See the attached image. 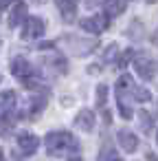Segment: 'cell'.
Returning <instances> with one entry per match:
<instances>
[{
  "instance_id": "cell-1",
  "label": "cell",
  "mask_w": 158,
  "mask_h": 161,
  "mask_svg": "<svg viewBox=\"0 0 158 161\" xmlns=\"http://www.w3.org/2000/svg\"><path fill=\"white\" fill-rule=\"evenodd\" d=\"M44 143H46V152L48 157H70L79 150V143L77 139L68 132V130H53L44 137Z\"/></svg>"
},
{
  "instance_id": "cell-2",
  "label": "cell",
  "mask_w": 158,
  "mask_h": 161,
  "mask_svg": "<svg viewBox=\"0 0 158 161\" xmlns=\"http://www.w3.org/2000/svg\"><path fill=\"white\" fill-rule=\"evenodd\" d=\"M116 104H119V110H121V117L123 119H132L134 117V108L130 104V97H132V91H134V82L130 75H121L116 80ZM134 99V97H132Z\"/></svg>"
},
{
  "instance_id": "cell-3",
  "label": "cell",
  "mask_w": 158,
  "mask_h": 161,
  "mask_svg": "<svg viewBox=\"0 0 158 161\" xmlns=\"http://www.w3.org/2000/svg\"><path fill=\"white\" fill-rule=\"evenodd\" d=\"M16 106H18V93H13V91H3L0 93V119L5 124L13 121Z\"/></svg>"
},
{
  "instance_id": "cell-4",
  "label": "cell",
  "mask_w": 158,
  "mask_h": 161,
  "mask_svg": "<svg viewBox=\"0 0 158 161\" xmlns=\"http://www.w3.org/2000/svg\"><path fill=\"white\" fill-rule=\"evenodd\" d=\"M64 44L73 55H88L97 49V40H84V38H77V36L64 38Z\"/></svg>"
},
{
  "instance_id": "cell-5",
  "label": "cell",
  "mask_w": 158,
  "mask_h": 161,
  "mask_svg": "<svg viewBox=\"0 0 158 161\" xmlns=\"http://www.w3.org/2000/svg\"><path fill=\"white\" fill-rule=\"evenodd\" d=\"M134 69H136L138 77H143V80H154V60H151L149 53H145V51L134 53Z\"/></svg>"
},
{
  "instance_id": "cell-6",
  "label": "cell",
  "mask_w": 158,
  "mask_h": 161,
  "mask_svg": "<svg viewBox=\"0 0 158 161\" xmlns=\"http://www.w3.org/2000/svg\"><path fill=\"white\" fill-rule=\"evenodd\" d=\"M110 18L105 16V14H101V16H90V18H84L81 22H79V27L86 31V33H92V36H99V33H103L110 25Z\"/></svg>"
},
{
  "instance_id": "cell-7",
  "label": "cell",
  "mask_w": 158,
  "mask_h": 161,
  "mask_svg": "<svg viewBox=\"0 0 158 161\" xmlns=\"http://www.w3.org/2000/svg\"><path fill=\"white\" fill-rule=\"evenodd\" d=\"M46 31V25L42 18L33 16V18H27V22L22 25V40H38L42 38Z\"/></svg>"
},
{
  "instance_id": "cell-8",
  "label": "cell",
  "mask_w": 158,
  "mask_h": 161,
  "mask_svg": "<svg viewBox=\"0 0 158 161\" xmlns=\"http://www.w3.org/2000/svg\"><path fill=\"white\" fill-rule=\"evenodd\" d=\"M9 69H11V73H13L18 80H22V82H29V77L33 75V66H31V62L24 60V58H20V55L11 60Z\"/></svg>"
},
{
  "instance_id": "cell-9",
  "label": "cell",
  "mask_w": 158,
  "mask_h": 161,
  "mask_svg": "<svg viewBox=\"0 0 158 161\" xmlns=\"http://www.w3.org/2000/svg\"><path fill=\"white\" fill-rule=\"evenodd\" d=\"M116 141H119L121 150L127 152V154L136 152V148H138V137H136L132 130H127V128H121V130L116 132Z\"/></svg>"
},
{
  "instance_id": "cell-10",
  "label": "cell",
  "mask_w": 158,
  "mask_h": 161,
  "mask_svg": "<svg viewBox=\"0 0 158 161\" xmlns=\"http://www.w3.org/2000/svg\"><path fill=\"white\" fill-rule=\"evenodd\" d=\"M75 128H79L84 132H90L94 128V113L90 108H81L75 117Z\"/></svg>"
},
{
  "instance_id": "cell-11",
  "label": "cell",
  "mask_w": 158,
  "mask_h": 161,
  "mask_svg": "<svg viewBox=\"0 0 158 161\" xmlns=\"http://www.w3.org/2000/svg\"><path fill=\"white\" fill-rule=\"evenodd\" d=\"M38 146H40V139H38L35 135H31V132H24V135L18 137V148H20V152L27 154V157H29V154H35Z\"/></svg>"
},
{
  "instance_id": "cell-12",
  "label": "cell",
  "mask_w": 158,
  "mask_h": 161,
  "mask_svg": "<svg viewBox=\"0 0 158 161\" xmlns=\"http://www.w3.org/2000/svg\"><path fill=\"white\" fill-rule=\"evenodd\" d=\"M27 18H29V14H27V5H24V3H16V5L11 7V14H9V27L16 29V27L24 25Z\"/></svg>"
},
{
  "instance_id": "cell-13",
  "label": "cell",
  "mask_w": 158,
  "mask_h": 161,
  "mask_svg": "<svg viewBox=\"0 0 158 161\" xmlns=\"http://www.w3.org/2000/svg\"><path fill=\"white\" fill-rule=\"evenodd\" d=\"M55 5L64 18V22H75L77 18V5H75V0H55Z\"/></svg>"
},
{
  "instance_id": "cell-14",
  "label": "cell",
  "mask_w": 158,
  "mask_h": 161,
  "mask_svg": "<svg viewBox=\"0 0 158 161\" xmlns=\"http://www.w3.org/2000/svg\"><path fill=\"white\" fill-rule=\"evenodd\" d=\"M125 0H105V5H103V14L112 20V18H119L123 11H125Z\"/></svg>"
},
{
  "instance_id": "cell-15",
  "label": "cell",
  "mask_w": 158,
  "mask_h": 161,
  "mask_svg": "<svg viewBox=\"0 0 158 161\" xmlns=\"http://www.w3.org/2000/svg\"><path fill=\"white\" fill-rule=\"evenodd\" d=\"M46 95L44 93H38V95H31L29 97V117H38L42 110H44V106H46Z\"/></svg>"
},
{
  "instance_id": "cell-16",
  "label": "cell",
  "mask_w": 158,
  "mask_h": 161,
  "mask_svg": "<svg viewBox=\"0 0 158 161\" xmlns=\"http://www.w3.org/2000/svg\"><path fill=\"white\" fill-rule=\"evenodd\" d=\"M99 161H123V159L116 152V148H112L110 143H105V148H101V152H99Z\"/></svg>"
},
{
  "instance_id": "cell-17",
  "label": "cell",
  "mask_w": 158,
  "mask_h": 161,
  "mask_svg": "<svg viewBox=\"0 0 158 161\" xmlns=\"http://www.w3.org/2000/svg\"><path fill=\"white\" fill-rule=\"evenodd\" d=\"M138 121H140V130L143 132H151L154 128V117L147 110H138Z\"/></svg>"
},
{
  "instance_id": "cell-18",
  "label": "cell",
  "mask_w": 158,
  "mask_h": 161,
  "mask_svg": "<svg viewBox=\"0 0 158 161\" xmlns=\"http://www.w3.org/2000/svg\"><path fill=\"white\" fill-rule=\"evenodd\" d=\"M132 97H134V102H149L151 99V93L147 91V88H140V86H136L134 84V91H132Z\"/></svg>"
},
{
  "instance_id": "cell-19",
  "label": "cell",
  "mask_w": 158,
  "mask_h": 161,
  "mask_svg": "<svg viewBox=\"0 0 158 161\" xmlns=\"http://www.w3.org/2000/svg\"><path fill=\"white\" fill-rule=\"evenodd\" d=\"M108 102V86L105 84H97V108H103Z\"/></svg>"
},
{
  "instance_id": "cell-20",
  "label": "cell",
  "mask_w": 158,
  "mask_h": 161,
  "mask_svg": "<svg viewBox=\"0 0 158 161\" xmlns=\"http://www.w3.org/2000/svg\"><path fill=\"white\" fill-rule=\"evenodd\" d=\"M130 58H134V51H132V49H125V51L116 58V66H121V69H123V66H127Z\"/></svg>"
},
{
  "instance_id": "cell-21",
  "label": "cell",
  "mask_w": 158,
  "mask_h": 161,
  "mask_svg": "<svg viewBox=\"0 0 158 161\" xmlns=\"http://www.w3.org/2000/svg\"><path fill=\"white\" fill-rule=\"evenodd\" d=\"M116 51H119V47H116V44H110V47L105 49V53H103V62H110V60L114 58Z\"/></svg>"
},
{
  "instance_id": "cell-22",
  "label": "cell",
  "mask_w": 158,
  "mask_h": 161,
  "mask_svg": "<svg viewBox=\"0 0 158 161\" xmlns=\"http://www.w3.org/2000/svg\"><path fill=\"white\" fill-rule=\"evenodd\" d=\"M103 5V0H86V7H99Z\"/></svg>"
},
{
  "instance_id": "cell-23",
  "label": "cell",
  "mask_w": 158,
  "mask_h": 161,
  "mask_svg": "<svg viewBox=\"0 0 158 161\" xmlns=\"http://www.w3.org/2000/svg\"><path fill=\"white\" fill-rule=\"evenodd\" d=\"M62 104H64V106H70V104H73V97H62Z\"/></svg>"
},
{
  "instance_id": "cell-24",
  "label": "cell",
  "mask_w": 158,
  "mask_h": 161,
  "mask_svg": "<svg viewBox=\"0 0 158 161\" xmlns=\"http://www.w3.org/2000/svg\"><path fill=\"white\" fill-rule=\"evenodd\" d=\"M147 161H158V157H156V154H151V152H149V154H147Z\"/></svg>"
},
{
  "instance_id": "cell-25",
  "label": "cell",
  "mask_w": 158,
  "mask_h": 161,
  "mask_svg": "<svg viewBox=\"0 0 158 161\" xmlns=\"http://www.w3.org/2000/svg\"><path fill=\"white\" fill-rule=\"evenodd\" d=\"M68 161H81V157H68Z\"/></svg>"
},
{
  "instance_id": "cell-26",
  "label": "cell",
  "mask_w": 158,
  "mask_h": 161,
  "mask_svg": "<svg viewBox=\"0 0 158 161\" xmlns=\"http://www.w3.org/2000/svg\"><path fill=\"white\" fill-rule=\"evenodd\" d=\"M156 143H158V130H156Z\"/></svg>"
},
{
  "instance_id": "cell-27",
  "label": "cell",
  "mask_w": 158,
  "mask_h": 161,
  "mask_svg": "<svg viewBox=\"0 0 158 161\" xmlns=\"http://www.w3.org/2000/svg\"><path fill=\"white\" fill-rule=\"evenodd\" d=\"M0 161H5V159H3V152H0Z\"/></svg>"
},
{
  "instance_id": "cell-28",
  "label": "cell",
  "mask_w": 158,
  "mask_h": 161,
  "mask_svg": "<svg viewBox=\"0 0 158 161\" xmlns=\"http://www.w3.org/2000/svg\"><path fill=\"white\" fill-rule=\"evenodd\" d=\"M147 3H156V0H147Z\"/></svg>"
},
{
  "instance_id": "cell-29",
  "label": "cell",
  "mask_w": 158,
  "mask_h": 161,
  "mask_svg": "<svg viewBox=\"0 0 158 161\" xmlns=\"http://www.w3.org/2000/svg\"><path fill=\"white\" fill-rule=\"evenodd\" d=\"M38 3H44V0H38Z\"/></svg>"
},
{
  "instance_id": "cell-30",
  "label": "cell",
  "mask_w": 158,
  "mask_h": 161,
  "mask_svg": "<svg viewBox=\"0 0 158 161\" xmlns=\"http://www.w3.org/2000/svg\"><path fill=\"white\" fill-rule=\"evenodd\" d=\"M0 80H3V77H0Z\"/></svg>"
}]
</instances>
